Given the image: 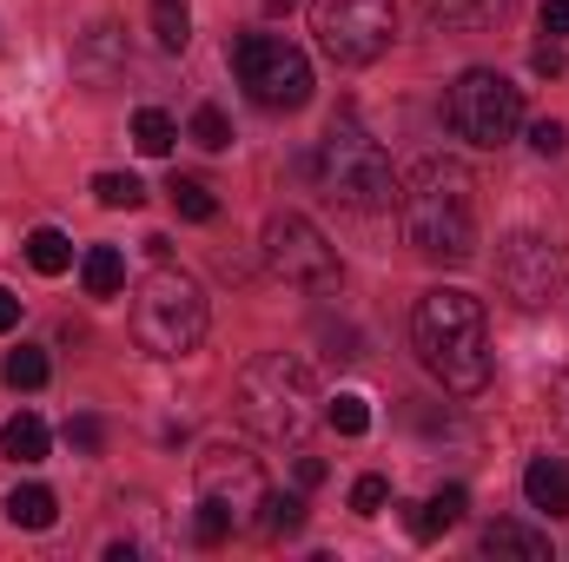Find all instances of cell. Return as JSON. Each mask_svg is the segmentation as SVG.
Listing matches in <instances>:
<instances>
[{
	"label": "cell",
	"instance_id": "cell-1",
	"mask_svg": "<svg viewBox=\"0 0 569 562\" xmlns=\"http://www.w3.org/2000/svg\"><path fill=\"white\" fill-rule=\"evenodd\" d=\"M411 344H418V364L443 391L477 398L490 384V318H483V298H470L457 284L425 291L418 311H411Z\"/></svg>",
	"mask_w": 569,
	"mask_h": 562
},
{
	"label": "cell",
	"instance_id": "cell-2",
	"mask_svg": "<svg viewBox=\"0 0 569 562\" xmlns=\"http://www.w3.org/2000/svg\"><path fill=\"white\" fill-rule=\"evenodd\" d=\"M398 219H405V239L411 252H425L437 265H463L477 252V179L457 165V159H437L398 185Z\"/></svg>",
	"mask_w": 569,
	"mask_h": 562
},
{
	"label": "cell",
	"instance_id": "cell-3",
	"mask_svg": "<svg viewBox=\"0 0 569 562\" xmlns=\"http://www.w3.org/2000/svg\"><path fill=\"white\" fill-rule=\"evenodd\" d=\"M239 418H246L252 436H266V443H305L311 423L325 418L311 371H305L298 358H284V351L252 358V364L239 371Z\"/></svg>",
	"mask_w": 569,
	"mask_h": 562
},
{
	"label": "cell",
	"instance_id": "cell-4",
	"mask_svg": "<svg viewBox=\"0 0 569 562\" xmlns=\"http://www.w3.org/2000/svg\"><path fill=\"white\" fill-rule=\"evenodd\" d=\"M318 185L351 205V212H391L398 205V172H391V152L371 140L351 113L331 120V133L318 140Z\"/></svg>",
	"mask_w": 569,
	"mask_h": 562
},
{
	"label": "cell",
	"instance_id": "cell-5",
	"mask_svg": "<svg viewBox=\"0 0 569 562\" xmlns=\"http://www.w3.org/2000/svg\"><path fill=\"white\" fill-rule=\"evenodd\" d=\"M133 338L152 358H186L206 338V284L179 265H152L133 291Z\"/></svg>",
	"mask_w": 569,
	"mask_h": 562
},
{
	"label": "cell",
	"instance_id": "cell-6",
	"mask_svg": "<svg viewBox=\"0 0 569 562\" xmlns=\"http://www.w3.org/2000/svg\"><path fill=\"white\" fill-rule=\"evenodd\" d=\"M443 120H450L457 140H470L477 152H497V145L517 140V127H523V87H510L497 67H470V73H457V87L443 100Z\"/></svg>",
	"mask_w": 569,
	"mask_h": 562
},
{
	"label": "cell",
	"instance_id": "cell-7",
	"mask_svg": "<svg viewBox=\"0 0 569 562\" xmlns=\"http://www.w3.org/2000/svg\"><path fill=\"white\" fill-rule=\"evenodd\" d=\"M232 67H239V87L266 107V113H298L311 100V60L284 40V33H246L232 47Z\"/></svg>",
	"mask_w": 569,
	"mask_h": 562
},
{
	"label": "cell",
	"instance_id": "cell-8",
	"mask_svg": "<svg viewBox=\"0 0 569 562\" xmlns=\"http://www.w3.org/2000/svg\"><path fill=\"white\" fill-rule=\"evenodd\" d=\"M311 33H318L325 60H338V67H371V60L398 40V7H391V0H318V7H311Z\"/></svg>",
	"mask_w": 569,
	"mask_h": 562
},
{
	"label": "cell",
	"instance_id": "cell-9",
	"mask_svg": "<svg viewBox=\"0 0 569 562\" xmlns=\"http://www.w3.org/2000/svg\"><path fill=\"white\" fill-rule=\"evenodd\" d=\"M259 245H266L272 279L298 284V291H338V252L325 245V232L305 212H272Z\"/></svg>",
	"mask_w": 569,
	"mask_h": 562
},
{
	"label": "cell",
	"instance_id": "cell-10",
	"mask_svg": "<svg viewBox=\"0 0 569 562\" xmlns=\"http://www.w3.org/2000/svg\"><path fill=\"white\" fill-rule=\"evenodd\" d=\"M266 490H272V483H266V470H259V456H252L246 443H206V456H199V503L226 510L232 530L259 523Z\"/></svg>",
	"mask_w": 569,
	"mask_h": 562
},
{
	"label": "cell",
	"instance_id": "cell-11",
	"mask_svg": "<svg viewBox=\"0 0 569 562\" xmlns=\"http://www.w3.org/2000/svg\"><path fill=\"white\" fill-rule=\"evenodd\" d=\"M563 279H569V259H563L557 239H543V232H510V239L497 245V284H503V298H517L523 311L557 304Z\"/></svg>",
	"mask_w": 569,
	"mask_h": 562
},
{
	"label": "cell",
	"instance_id": "cell-12",
	"mask_svg": "<svg viewBox=\"0 0 569 562\" xmlns=\"http://www.w3.org/2000/svg\"><path fill=\"white\" fill-rule=\"evenodd\" d=\"M523 496H530V510L569 516V463L563 456H530V470H523Z\"/></svg>",
	"mask_w": 569,
	"mask_h": 562
},
{
	"label": "cell",
	"instance_id": "cell-13",
	"mask_svg": "<svg viewBox=\"0 0 569 562\" xmlns=\"http://www.w3.org/2000/svg\"><path fill=\"white\" fill-rule=\"evenodd\" d=\"M483 556H517V562H550V536L517 523V516H497L483 530Z\"/></svg>",
	"mask_w": 569,
	"mask_h": 562
},
{
	"label": "cell",
	"instance_id": "cell-14",
	"mask_svg": "<svg viewBox=\"0 0 569 562\" xmlns=\"http://www.w3.org/2000/svg\"><path fill=\"white\" fill-rule=\"evenodd\" d=\"M425 13L450 33H483V27H497L510 13V0H425Z\"/></svg>",
	"mask_w": 569,
	"mask_h": 562
},
{
	"label": "cell",
	"instance_id": "cell-15",
	"mask_svg": "<svg viewBox=\"0 0 569 562\" xmlns=\"http://www.w3.org/2000/svg\"><path fill=\"white\" fill-rule=\"evenodd\" d=\"M463 510H470V496H463L457 483H443L437 496H425V503L411 510V536H418V543H430V536L457 530V523H463Z\"/></svg>",
	"mask_w": 569,
	"mask_h": 562
},
{
	"label": "cell",
	"instance_id": "cell-16",
	"mask_svg": "<svg viewBox=\"0 0 569 562\" xmlns=\"http://www.w3.org/2000/svg\"><path fill=\"white\" fill-rule=\"evenodd\" d=\"M0 456L7 463H47V423L33 418V411L7 418L0 423Z\"/></svg>",
	"mask_w": 569,
	"mask_h": 562
},
{
	"label": "cell",
	"instance_id": "cell-17",
	"mask_svg": "<svg viewBox=\"0 0 569 562\" xmlns=\"http://www.w3.org/2000/svg\"><path fill=\"white\" fill-rule=\"evenodd\" d=\"M53 516H60V503H53L47 483H20V490L7 496V523H13V530H53Z\"/></svg>",
	"mask_w": 569,
	"mask_h": 562
},
{
	"label": "cell",
	"instance_id": "cell-18",
	"mask_svg": "<svg viewBox=\"0 0 569 562\" xmlns=\"http://www.w3.org/2000/svg\"><path fill=\"white\" fill-rule=\"evenodd\" d=\"M80 284H87V298H113V291L127 284V259H120V245H93V252L80 259Z\"/></svg>",
	"mask_w": 569,
	"mask_h": 562
},
{
	"label": "cell",
	"instance_id": "cell-19",
	"mask_svg": "<svg viewBox=\"0 0 569 562\" xmlns=\"http://www.w3.org/2000/svg\"><path fill=\"white\" fill-rule=\"evenodd\" d=\"M27 265H33L40 279H60V272L73 265V239H67V232H53V225L27 232Z\"/></svg>",
	"mask_w": 569,
	"mask_h": 562
},
{
	"label": "cell",
	"instance_id": "cell-20",
	"mask_svg": "<svg viewBox=\"0 0 569 562\" xmlns=\"http://www.w3.org/2000/svg\"><path fill=\"white\" fill-rule=\"evenodd\" d=\"M166 192H172V212H179V219H192V225H212V219H219V199H212L206 179H172Z\"/></svg>",
	"mask_w": 569,
	"mask_h": 562
},
{
	"label": "cell",
	"instance_id": "cell-21",
	"mask_svg": "<svg viewBox=\"0 0 569 562\" xmlns=\"http://www.w3.org/2000/svg\"><path fill=\"white\" fill-rule=\"evenodd\" d=\"M179 140V127H172V113H159V107H140L133 113V145H140L146 159H166Z\"/></svg>",
	"mask_w": 569,
	"mask_h": 562
},
{
	"label": "cell",
	"instance_id": "cell-22",
	"mask_svg": "<svg viewBox=\"0 0 569 562\" xmlns=\"http://www.w3.org/2000/svg\"><path fill=\"white\" fill-rule=\"evenodd\" d=\"M152 33H159L166 53H186V40H192V13H186V0H152Z\"/></svg>",
	"mask_w": 569,
	"mask_h": 562
},
{
	"label": "cell",
	"instance_id": "cell-23",
	"mask_svg": "<svg viewBox=\"0 0 569 562\" xmlns=\"http://www.w3.org/2000/svg\"><path fill=\"white\" fill-rule=\"evenodd\" d=\"M93 199H100L107 212H140L146 185L133 179V172H100V179H93Z\"/></svg>",
	"mask_w": 569,
	"mask_h": 562
},
{
	"label": "cell",
	"instance_id": "cell-24",
	"mask_svg": "<svg viewBox=\"0 0 569 562\" xmlns=\"http://www.w3.org/2000/svg\"><path fill=\"white\" fill-rule=\"evenodd\" d=\"M0 378H7L13 391H40V384H47V351H33V344H20V351H7V364H0Z\"/></svg>",
	"mask_w": 569,
	"mask_h": 562
},
{
	"label": "cell",
	"instance_id": "cell-25",
	"mask_svg": "<svg viewBox=\"0 0 569 562\" xmlns=\"http://www.w3.org/2000/svg\"><path fill=\"white\" fill-rule=\"evenodd\" d=\"M325 423H331L338 436H365V430H371V404H365L358 391H338V398L325 404Z\"/></svg>",
	"mask_w": 569,
	"mask_h": 562
},
{
	"label": "cell",
	"instance_id": "cell-26",
	"mask_svg": "<svg viewBox=\"0 0 569 562\" xmlns=\"http://www.w3.org/2000/svg\"><path fill=\"white\" fill-rule=\"evenodd\" d=\"M266 530H272V536H298V530H305V496L266 490Z\"/></svg>",
	"mask_w": 569,
	"mask_h": 562
},
{
	"label": "cell",
	"instance_id": "cell-27",
	"mask_svg": "<svg viewBox=\"0 0 569 562\" xmlns=\"http://www.w3.org/2000/svg\"><path fill=\"white\" fill-rule=\"evenodd\" d=\"M192 140L206 145V152H226V145H232L226 113H219V107H199V113H192Z\"/></svg>",
	"mask_w": 569,
	"mask_h": 562
},
{
	"label": "cell",
	"instance_id": "cell-28",
	"mask_svg": "<svg viewBox=\"0 0 569 562\" xmlns=\"http://www.w3.org/2000/svg\"><path fill=\"white\" fill-rule=\"evenodd\" d=\"M385 496H391V483H385V476H358V483H351V510H358V516H378V510H385Z\"/></svg>",
	"mask_w": 569,
	"mask_h": 562
},
{
	"label": "cell",
	"instance_id": "cell-29",
	"mask_svg": "<svg viewBox=\"0 0 569 562\" xmlns=\"http://www.w3.org/2000/svg\"><path fill=\"white\" fill-rule=\"evenodd\" d=\"M192 536L212 550V543H226V536H232V516H226V510H212V503H199V516H192Z\"/></svg>",
	"mask_w": 569,
	"mask_h": 562
},
{
	"label": "cell",
	"instance_id": "cell-30",
	"mask_svg": "<svg viewBox=\"0 0 569 562\" xmlns=\"http://www.w3.org/2000/svg\"><path fill=\"white\" fill-rule=\"evenodd\" d=\"M67 443H73L80 456H100V443H107V430H100V418H73V423H67Z\"/></svg>",
	"mask_w": 569,
	"mask_h": 562
},
{
	"label": "cell",
	"instance_id": "cell-31",
	"mask_svg": "<svg viewBox=\"0 0 569 562\" xmlns=\"http://www.w3.org/2000/svg\"><path fill=\"white\" fill-rule=\"evenodd\" d=\"M530 145H537L543 159H557V152L569 145V127L563 120H537V127H530Z\"/></svg>",
	"mask_w": 569,
	"mask_h": 562
},
{
	"label": "cell",
	"instance_id": "cell-32",
	"mask_svg": "<svg viewBox=\"0 0 569 562\" xmlns=\"http://www.w3.org/2000/svg\"><path fill=\"white\" fill-rule=\"evenodd\" d=\"M537 20H543V33H550V40H569V0H543V13H537Z\"/></svg>",
	"mask_w": 569,
	"mask_h": 562
},
{
	"label": "cell",
	"instance_id": "cell-33",
	"mask_svg": "<svg viewBox=\"0 0 569 562\" xmlns=\"http://www.w3.org/2000/svg\"><path fill=\"white\" fill-rule=\"evenodd\" d=\"M530 67H537L543 80H557V73H563V47H557V40H550V47H537V53H530Z\"/></svg>",
	"mask_w": 569,
	"mask_h": 562
},
{
	"label": "cell",
	"instance_id": "cell-34",
	"mask_svg": "<svg viewBox=\"0 0 569 562\" xmlns=\"http://www.w3.org/2000/svg\"><path fill=\"white\" fill-rule=\"evenodd\" d=\"M325 483V463L318 456H298V490H318Z\"/></svg>",
	"mask_w": 569,
	"mask_h": 562
},
{
	"label": "cell",
	"instance_id": "cell-35",
	"mask_svg": "<svg viewBox=\"0 0 569 562\" xmlns=\"http://www.w3.org/2000/svg\"><path fill=\"white\" fill-rule=\"evenodd\" d=\"M13 324H20V298H13V291H7V284H0V338H7V331H13Z\"/></svg>",
	"mask_w": 569,
	"mask_h": 562
},
{
	"label": "cell",
	"instance_id": "cell-36",
	"mask_svg": "<svg viewBox=\"0 0 569 562\" xmlns=\"http://www.w3.org/2000/svg\"><path fill=\"white\" fill-rule=\"evenodd\" d=\"M557 418L569 423V371H563V378H557Z\"/></svg>",
	"mask_w": 569,
	"mask_h": 562
},
{
	"label": "cell",
	"instance_id": "cell-37",
	"mask_svg": "<svg viewBox=\"0 0 569 562\" xmlns=\"http://www.w3.org/2000/svg\"><path fill=\"white\" fill-rule=\"evenodd\" d=\"M284 7H291V0H266V13H284Z\"/></svg>",
	"mask_w": 569,
	"mask_h": 562
}]
</instances>
